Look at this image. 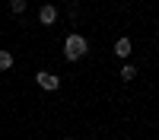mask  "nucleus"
Returning a JSON list of instances; mask_svg holds the SVG:
<instances>
[{
	"label": "nucleus",
	"mask_w": 159,
	"mask_h": 140,
	"mask_svg": "<svg viewBox=\"0 0 159 140\" xmlns=\"http://www.w3.org/2000/svg\"><path fill=\"white\" fill-rule=\"evenodd\" d=\"M38 22H42V25H54V22H57V7L45 3L42 10H38Z\"/></svg>",
	"instance_id": "4"
},
{
	"label": "nucleus",
	"mask_w": 159,
	"mask_h": 140,
	"mask_svg": "<svg viewBox=\"0 0 159 140\" xmlns=\"http://www.w3.org/2000/svg\"><path fill=\"white\" fill-rule=\"evenodd\" d=\"M10 10L16 13V16H22L25 13V0H10Z\"/></svg>",
	"instance_id": "7"
},
{
	"label": "nucleus",
	"mask_w": 159,
	"mask_h": 140,
	"mask_svg": "<svg viewBox=\"0 0 159 140\" xmlns=\"http://www.w3.org/2000/svg\"><path fill=\"white\" fill-rule=\"evenodd\" d=\"M35 83L42 86L45 93H54V89H61V80H57L54 73H48V70H38V73H35Z\"/></svg>",
	"instance_id": "2"
},
{
	"label": "nucleus",
	"mask_w": 159,
	"mask_h": 140,
	"mask_svg": "<svg viewBox=\"0 0 159 140\" xmlns=\"http://www.w3.org/2000/svg\"><path fill=\"white\" fill-rule=\"evenodd\" d=\"M86 51H89L86 35L70 32L67 38H64V57H67V61H83V57H86Z\"/></svg>",
	"instance_id": "1"
},
{
	"label": "nucleus",
	"mask_w": 159,
	"mask_h": 140,
	"mask_svg": "<svg viewBox=\"0 0 159 140\" xmlns=\"http://www.w3.org/2000/svg\"><path fill=\"white\" fill-rule=\"evenodd\" d=\"M111 51H115V57H118V61H127V57H130V51H134V45H130V38H127V35H121V38L115 42Z\"/></svg>",
	"instance_id": "3"
},
{
	"label": "nucleus",
	"mask_w": 159,
	"mask_h": 140,
	"mask_svg": "<svg viewBox=\"0 0 159 140\" xmlns=\"http://www.w3.org/2000/svg\"><path fill=\"white\" fill-rule=\"evenodd\" d=\"M121 80L124 83H134L137 80V67H134V64H121Z\"/></svg>",
	"instance_id": "5"
},
{
	"label": "nucleus",
	"mask_w": 159,
	"mask_h": 140,
	"mask_svg": "<svg viewBox=\"0 0 159 140\" xmlns=\"http://www.w3.org/2000/svg\"><path fill=\"white\" fill-rule=\"evenodd\" d=\"M13 67V54L10 51H0V70H10Z\"/></svg>",
	"instance_id": "6"
}]
</instances>
